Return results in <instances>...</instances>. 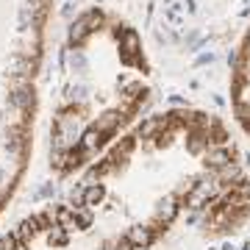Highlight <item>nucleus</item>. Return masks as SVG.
<instances>
[{
  "instance_id": "2",
  "label": "nucleus",
  "mask_w": 250,
  "mask_h": 250,
  "mask_svg": "<svg viewBox=\"0 0 250 250\" xmlns=\"http://www.w3.org/2000/svg\"><path fill=\"white\" fill-rule=\"evenodd\" d=\"M53 0H0V214L34 150L36 81Z\"/></svg>"
},
{
  "instance_id": "1",
  "label": "nucleus",
  "mask_w": 250,
  "mask_h": 250,
  "mask_svg": "<svg viewBox=\"0 0 250 250\" xmlns=\"http://www.w3.org/2000/svg\"><path fill=\"white\" fill-rule=\"evenodd\" d=\"M187 217L203 239L239 233L250 172L220 117L167 111L125 131L67 200L22 217L0 250H150Z\"/></svg>"
},
{
  "instance_id": "3",
  "label": "nucleus",
  "mask_w": 250,
  "mask_h": 250,
  "mask_svg": "<svg viewBox=\"0 0 250 250\" xmlns=\"http://www.w3.org/2000/svg\"><path fill=\"white\" fill-rule=\"evenodd\" d=\"M231 111L236 125L250 139V28L242 36L231 64Z\"/></svg>"
}]
</instances>
